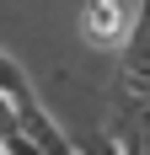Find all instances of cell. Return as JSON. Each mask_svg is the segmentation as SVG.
I'll return each mask as SVG.
<instances>
[{
	"label": "cell",
	"instance_id": "6da1fadb",
	"mask_svg": "<svg viewBox=\"0 0 150 155\" xmlns=\"http://www.w3.org/2000/svg\"><path fill=\"white\" fill-rule=\"evenodd\" d=\"M134 27V0H86L80 5V38L102 54H118Z\"/></svg>",
	"mask_w": 150,
	"mask_h": 155
},
{
	"label": "cell",
	"instance_id": "7a4b0ae2",
	"mask_svg": "<svg viewBox=\"0 0 150 155\" xmlns=\"http://www.w3.org/2000/svg\"><path fill=\"white\" fill-rule=\"evenodd\" d=\"M0 96H5V102H22V96H32L27 75H22V64H16L11 54H0Z\"/></svg>",
	"mask_w": 150,
	"mask_h": 155
}]
</instances>
